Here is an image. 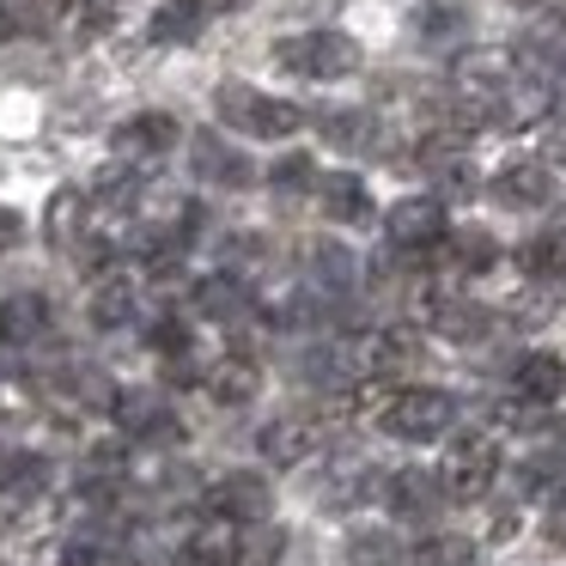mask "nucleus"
<instances>
[{
  "instance_id": "nucleus-15",
  "label": "nucleus",
  "mask_w": 566,
  "mask_h": 566,
  "mask_svg": "<svg viewBox=\"0 0 566 566\" xmlns=\"http://www.w3.org/2000/svg\"><path fill=\"white\" fill-rule=\"evenodd\" d=\"M208 396L213 402H226V408H244V402H256V390H262V371H256V359H220V366L208 371Z\"/></svg>"
},
{
  "instance_id": "nucleus-22",
  "label": "nucleus",
  "mask_w": 566,
  "mask_h": 566,
  "mask_svg": "<svg viewBox=\"0 0 566 566\" xmlns=\"http://www.w3.org/2000/svg\"><path fill=\"white\" fill-rule=\"evenodd\" d=\"M439 244H444V256H451V274H481L500 256V244H493L488 232H451V238H439Z\"/></svg>"
},
{
  "instance_id": "nucleus-2",
  "label": "nucleus",
  "mask_w": 566,
  "mask_h": 566,
  "mask_svg": "<svg viewBox=\"0 0 566 566\" xmlns=\"http://www.w3.org/2000/svg\"><path fill=\"white\" fill-rule=\"evenodd\" d=\"M274 62L298 80H347L359 67V43L347 31H305V38H286Z\"/></svg>"
},
{
  "instance_id": "nucleus-25",
  "label": "nucleus",
  "mask_w": 566,
  "mask_h": 566,
  "mask_svg": "<svg viewBox=\"0 0 566 566\" xmlns=\"http://www.w3.org/2000/svg\"><path fill=\"white\" fill-rule=\"evenodd\" d=\"M116 420H123L135 439H153V432H171V415H165L153 396H116Z\"/></svg>"
},
{
  "instance_id": "nucleus-1",
  "label": "nucleus",
  "mask_w": 566,
  "mask_h": 566,
  "mask_svg": "<svg viewBox=\"0 0 566 566\" xmlns=\"http://www.w3.org/2000/svg\"><path fill=\"white\" fill-rule=\"evenodd\" d=\"M213 111H220L226 128H238V135L250 140H286L305 128V111L286 98H274V92H256V86H220V98H213Z\"/></svg>"
},
{
  "instance_id": "nucleus-31",
  "label": "nucleus",
  "mask_w": 566,
  "mask_h": 566,
  "mask_svg": "<svg viewBox=\"0 0 566 566\" xmlns=\"http://www.w3.org/2000/svg\"><path fill=\"white\" fill-rule=\"evenodd\" d=\"M311 177H317V171H311V159H305V153H293V159H281L269 171V184L274 189H293V184H311Z\"/></svg>"
},
{
  "instance_id": "nucleus-4",
  "label": "nucleus",
  "mask_w": 566,
  "mask_h": 566,
  "mask_svg": "<svg viewBox=\"0 0 566 566\" xmlns=\"http://www.w3.org/2000/svg\"><path fill=\"white\" fill-rule=\"evenodd\" d=\"M451 415H457V402L444 390H396L390 402H384V432L390 439H439V432H451Z\"/></svg>"
},
{
  "instance_id": "nucleus-11",
  "label": "nucleus",
  "mask_w": 566,
  "mask_h": 566,
  "mask_svg": "<svg viewBox=\"0 0 566 566\" xmlns=\"http://www.w3.org/2000/svg\"><path fill=\"white\" fill-rule=\"evenodd\" d=\"M512 384H517V396H524L530 408H554V402H566V359L524 354L517 371H512Z\"/></svg>"
},
{
  "instance_id": "nucleus-18",
  "label": "nucleus",
  "mask_w": 566,
  "mask_h": 566,
  "mask_svg": "<svg viewBox=\"0 0 566 566\" xmlns=\"http://www.w3.org/2000/svg\"><path fill=\"white\" fill-rule=\"evenodd\" d=\"M189 153H196V171L201 177H208V184H244V159H238V153L232 147H220V140H213V135H189Z\"/></svg>"
},
{
  "instance_id": "nucleus-26",
  "label": "nucleus",
  "mask_w": 566,
  "mask_h": 566,
  "mask_svg": "<svg viewBox=\"0 0 566 566\" xmlns=\"http://www.w3.org/2000/svg\"><path fill=\"white\" fill-rule=\"evenodd\" d=\"M432 323H439V335H451V342H475V335H488V311L463 305V298L439 305V311H432Z\"/></svg>"
},
{
  "instance_id": "nucleus-30",
  "label": "nucleus",
  "mask_w": 566,
  "mask_h": 566,
  "mask_svg": "<svg viewBox=\"0 0 566 566\" xmlns=\"http://www.w3.org/2000/svg\"><path fill=\"white\" fill-rule=\"evenodd\" d=\"M67 25H74V38H98L111 25V0H67Z\"/></svg>"
},
{
  "instance_id": "nucleus-19",
  "label": "nucleus",
  "mask_w": 566,
  "mask_h": 566,
  "mask_svg": "<svg viewBox=\"0 0 566 566\" xmlns=\"http://www.w3.org/2000/svg\"><path fill=\"white\" fill-rule=\"evenodd\" d=\"M232 560H238V524L213 517L189 536V566H232Z\"/></svg>"
},
{
  "instance_id": "nucleus-23",
  "label": "nucleus",
  "mask_w": 566,
  "mask_h": 566,
  "mask_svg": "<svg viewBox=\"0 0 566 566\" xmlns=\"http://www.w3.org/2000/svg\"><path fill=\"white\" fill-rule=\"evenodd\" d=\"M517 262H524L530 281H554V286H566V238H530Z\"/></svg>"
},
{
  "instance_id": "nucleus-10",
  "label": "nucleus",
  "mask_w": 566,
  "mask_h": 566,
  "mask_svg": "<svg viewBox=\"0 0 566 566\" xmlns=\"http://www.w3.org/2000/svg\"><path fill=\"white\" fill-rule=\"evenodd\" d=\"M43 335H50V298L43 293L0 298V347H31Z\"/></svg>"
},
{
  "instance_id": "nucleus-34",
  "label": "nucleus",
  "mask_w": 566,
  "mask_h": 566,
  "mask_svg": "<svg viewBox=\"0 0 566 566\" xmlns=\"http://www.w3.org/2000/svg\"><path fill=\"white\" fill-rule=\"evenodd\" d=\"M19 232H25V220H19L13 208H0V256H7V250L19 244Z\"/></svg>"
},
{
  "instance_id": "nucleus-35",
  "label": "nucleus",
  "mask_w": 566,
  "mask_h": 566,
  "mask_svg": "<svg viewBox=\"0 0 566 566\" xmlns=\"http://www.w3.org/2000/svg\"><path fill=\"white\" fill-rule=\"evenodd\" d=\"M548 536H566V493L548 500Z\"/></svg>"
},
{
  "instance_id": "nucleus-33",
  "label": "nucleus",
  "mask_w": 566,
  "mask_h": 566,
  "mask_svg": "<svg viewBox=\"0 0 566 566\" xmlns=\"http://www.w3.org/2000/svg\"><path fill=\"white\" fill-rule=\"evenodd\" d=\"M67 566H104V548H98V542H86V536L67 542Z\"/></svg>"
},
{
  "instance_id": "nucleus-36",
  "label": "nucleus",
  "mask_w": 566,
  "mask_h": 566,
  "mask_svg": "<svg viewBox=\"0 0 566 566\" xmlns=\"http://www.w3.org/2000/svg\"><path fill=\"white\" fill-rule=\"evenodd\" d=\"M13 31H19V13H13V0H0V43L13 38Z\"/></svg>"
},
{
  "instance_id": "nucleus-12",
  "label": "nucleus",
  "mask_w": 566,
  "mask_h": 566,
  "mask_svg": "<svg viewBox=\"0 0 566 566\" xmlns=\"http://www.w3.org/2000/svg\"><path fill=\"white\" fill-rule=\"evenodd\" d=\"M43 232H50V244L74 250L80 238H92V196L86 189H55L50 213H43Z\"/></svg>"
},
{
  "instance_id": "nucleus-8",
  "label": "nucleus",
  "mask_w": 566,
  "mask_h": 566,
  "mask_svg": "<svg viewBox=\"0 0 566 566\" xmlns=\"http://www.w3.org/2000/svg\"><path fill=\"white\" fill-rule=\"evenodd\" d=\"M135 317H140V274L111 269L92 286V323H98V329H128Z\"/></svg>"
},
{
  "instance_id": "nucleus-24",
  "label": "nucleus",
  "mask_w": 566,
  "mask_h": 566,
  "mask_svg": "<svg viewBox=\"0 0 566 566\" xmlns=\"http://www.w3.org/2000/svg\"><path fill=\"white\" fill-rule=\"evenodd\" d=\"M201 25H208L201 0H171V7H165V13L153 19V43H189Z\"/></svg>"
},
{
  "instance_id": "nucleus-16",
  "label": "nucleus",
  "mask_w": 566,
  "mask_h": 566,
  "mask_svg": "<svg viewBox=\"0 0 566 566\" xmlns=\"http://www.w3.org/2000/svg\"><path fill=\"white\" fill-rule=\"evenodd\" d=\"M323 213H329L335 226H359V220H371V196H366V184H359L354 171L323 177Z\"/></svg>"
},
{
  "instance_id": "nucleus-21",
  "label": "nucleus",
  "mask_w": 566,
  "mask_h": 566,
  "mask_svg": "<svg viewBox=\"0 0 566 566\" xmlns=\"http://www.w3.org/2000/svg\"><path fill=\"white\" fill-rule=\"evenodd\" d=\"M439 493H444V488H439L432 475H420V469H402V475L390 481V505H396L402 517H432Z\"/></svg>"
},
{
  "instance_id": "nucleus-3",
  "label": "nucleus",
  "mask_w": 566,
  "mask_h": 566,
  "mask_svg": "<svg viewBox=\"0 0 566 566\" xmlns=\"http://www.w3.org/2000/svg\"><path fill=\"white\" fill-rule=\"evenodd\" d=\"M493 475H500V439L493 432H463V439H451V451H444L439 463V488L451 493V500H481V493L493 488Z\"/></svg>"
},
{
  "instance_id": "nucleus-13",
  "label": "nucleus",
  "mask_w": 566,
  "mask_h": 566,
  "mask_svg": "<svg viewBox=\"0 0 566 566\" xmlns=\"http://www.w3.org/2000/svg\"><path fill=\"white\" fill-rule=\"evenodd\" d=\"M493 196L505 208H548L554 201V171L548 165H512V171L493 177Z\"/></svg>"
},
{
  "instance_id": "nucleus-29",
  "label": "nucleus",
  "mask_w": 566,
  "mask_h": 566,
  "mask_svg": "<svg viewBox=\"0 0 566 566\" xmlns=\"http://www.w3.org/2000/svg\"><path fill=\"white\" fill-rule=\"evenodd\" d=\"M43 488H50V463H43V457H19V463H7V493H13V500L43 493Z\"/></svg>"
},
{
  "instance_id": "nucleus-28",
  "label": "nucleus",
  "mask_w": 566,
  "mask_h": 566,
  "mask_svg": "<svg viewBox=\"0 0 566 566\" xmlns=\"http://www.w3.org/2000/svg\"><path fill=\"white\" fill-rule=\"evenodd\" d=\"M469 560H475V548L463 536H432L415 548V566H469Z\"/></svg>"
},
{
  "instance_id": "nucleus-37",
  "label": "nucleus",
  "mask_w": 566,
  "mask_h": 566,
  "mask_svg": "<svg viewBox=\"0 0 566 566\" xmlns=\"http://www.w3.org/2000/svg\"><path fill=\"white\" fill-rule=\"evenodd\" d=\"M0 530H7V512H0Z\"/></svg>"
},
{
  "instance_id": "nucleus-27",
  "label": "nucleus",
  "mask_w": 566,
  "mask_h": 566,
  "mask_svg": "<svg viewBox=\"0 0 566 566\" xmlns=\"http://www.w3.org/2000/svg\"><path fill=\"white\" fill-rule=\"evenodd\" d=\"M238 305H244V286L232 274H213V281L196 286V311H208V317H232Z\"/></svg>"
},
{
  "instance_id": "nucleus-9",
  "label": "nucleus",
  "mask_w": 566,
  "mask_h": 566,
  "mask_svg": "<svg viewBox=\"0 0 566 566\" xmlns=\"http://www.w3.org/2000/svg\"><path fill=\"white\" fill-rule=\"evenodd\" d=\"M415 359H420L415 329H378V335L359 342V371H366V378H402Z\"/></svg>"
},
{
  "instance_id": "nucleus-5",
  "label": "nucleus",
  "mask_w": 566,
  "mask_h": 566,
  "mask_svg": "<svg viewBox=\"0 0 566 566\" xmlns=\"http://www.w3.org/2000/svg\"><path fill=\"white\" fill-rule=\"evenodd\" d=\"M208 505H213V517H226V524H262L269 505H274V493H269V481H262V475L232 469V475H220L208 488Z\"/></svg>"
},
{
  "instance_id": "nucleus-32",
  "label": "nucleus",
  "mask_w": 566,
  "mask_h": 566,
  "mask_svg": "<svg viewBox=\"0 0 566 566\" xmlns=\"http://www.w3.org/2000/svg\"><path fill=\"white\" fill-rule=\"evenodd\" d=\"M354 560L359 566H390V536H354Z\"/></svg>"
},
{
  "instance_id": "nucleus-6",
  "label": "nucleus",
  "mask_w": 566,
  "mask_h": 566,
  "mask_svg": "<svg viewBox=\"0 0 566 566\" xmlns=\"http://www.w3.org/2000/svg\"><path fill=\"white\" fill-rule=\"evenodd\" d=\"M384 232H390L396 250H432L444 238V201L439 196H408L390 208V220H384Z\"/></svg>"
},
{
  "instance_id": "nucleus-7",
  "label": "nucleus",
  "mask_w": 566,
  "mask_h": 566,
  "mask_svg": "<svg viewBox=\"0 0 566 566\" xmlns=\"http://www.w3.org/2000/svg\"><path fill=\"white\" fill-rule=\"evenodd\" d=\"M323 439H329V420H323V415H281V420H269V427H262L256 444H262V457H269V463H305Z\"/></svg>"
},
{
  "instance_id": "nucleus-17",
  "label": "nucleus",
  "mask_w": 566,
  "mask_h": 566,
  "mask_svg": "<svg viewBox=\"0 0 566 566\" xmlns=\"http://www.w3.org/2000/svg\"><path fill=\"white\" fill-rule=\"evenodd\" d=\"M286 560V530L262 524H238V560L232 566H281Z\"/></svg>"
},
{
  "instance_id": "nucleus-20",
  "label": "nucleus",
  "mask_w": 566,
  "mask_h": 566,
  "mask_svg": "<svg viewBox=\"0 0 566 566\" xmlns=\"http://www.w3.org/2000/svg\"><path fill=\"white\" fill-rule=\"evenodd\" d=\"M415 31L427 43H457L469 31V7L463 0H427V7L415 13Z\"/></svg>"
},
{
  "instance_id": "nucleus-14",
  "label": "nucleus",
  "mask_w": 566,
  "mask_h": 566,
  "mask_svg": "<svg viewBox=\"0 0 566 566\" xmlns=\"http://www.w3.org/2000/svg\"><path fill=\"white\" fill-rule=\"evenodd\" d=\"M116 140H123V153H128V159H159V153H171L184 135H177V123H171V116H159V111H153V116H128V123L116 128Z\"/></svg>"
},
{
  "instance_id": "nucleus-38",
  "label": "nucleus",
  "mask_w": 566,
  "mask_h": 566,
  "mask_svg": "<svg viewBox=\"0 0 566 566\" xmlns=\"http://www.w3.org/2000/svg\"><path fill=\"white\" fill-rule=\"evenodd\" d=\"M0 566H7V560H0Z\"/></svg>"
}]
</instances>
